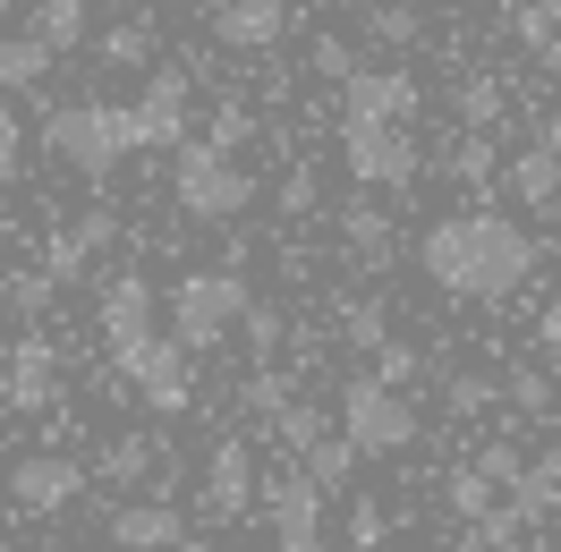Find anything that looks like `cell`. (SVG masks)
<instances>
[{
	"mask_svg": "<svg viewBox=\"0 0 561 552\" xmlns=\"http://www.w3.org/2000/svg\"><path fill=\"white\" fill-rule=\"evenodd\" d=\"M239 314H247V280L239 273H187L171 289V332L187 348H221L239 332Z\"/></svg>",
	"mask_w": 561,
	"mask_h": 552,
	"instance_id": "obj_6",
	"label": "cell"
},
{
	"mask_svg": "<svg viewBox=\"0 0 561 552\" xmlns=\"http://www.w3.org/2000/svg\"><path fill=\"white\" fill-rule=\"evenodd\" d=\"M545 341H553V348H561V307H553V314H545Z\"/></svg>",
	"mask_w": 561,
	"mask_h": 552,
	"instance_id": "obj_45",
	"label": "cell"
},
{
	"mask_svg": "<svg viewBox=\"0 0 561 552\" xmlns=\"http://www.w3.org/2000/svg\"><path fill=\"white\" fill-rule=\"evenodd\" d=\"M119 382H137L153 416H179L187 400H196V375H187V341H179V332H171V341H153V332H145V341H128V348H119Z\"/></svg>",
	"mask_w": 561,
	"mask_h": 552,
	"instance_id": "obj_7",
	"label": "cell"
},
{
	"mask_svg": "<svg viewBox=\"0 0 561 552\" xmlns=\"http://www.w3.org/2000/svg\"><path fill=\"white\" fill-rule=\"evenodd\" d=\"M35 35L51 51H77L85 43V0H35Z\"/></svg>",
	"mask_w": 561,
	"mask_h": 552,
	"instance_id": "obj_20",
	"label": "cell"
},
{
	"mask_svg": "<svg viewBox=\"0 0 561 552\" xmlns=\"http://www.w3.org/2000/svg\"><path fill=\"white\" fill-rule=\"evenodd\" d=\"M502 187H511L519 205H536V212H545V205H561V145H545V137H536V145L519 153V162H502Z\"/></svg>",
	"mask_w": 561,
	"mask_h": 552,
	"instance_id": "obj_17",
	"label": "cell"
},
{
	"mask_svg": "<svg viewBox=\"0 0 561 552\" xmlns=\"http://www.w3.org/2000/svg\"><path fill=\"white\" fill-rule=\"evenodd\" d=\"M171 196H179L187 221H239V212L255 205V179L230 162V145H179Z\"/></svg>",
	"mask_w": 561,
	"mask_h": 552,
	"instance_id": "obj_4",
	"label": "cell"
},
{
	"mask_svg": "<svg viewBox=\"0 0 561 552\" xmlns=\"http://www.w3.org/2000/svg\"><path fill=\"white\" fill-rule=\"evenodd\" d=\"M247 128H255V119H247V111H239V103H230V111H221V119H213V145H239V137H247Z\"/></svg>",
	"mask_w": 561,
	"mask_h": 552,
	"instance_id": "obj_42",
	"label": "cell"
},
{
	"mask_svg": "<svg viewBox=\"0 0 561 552\" xmlns=\"http://www.w3.org/2000/svg\"><path fill=\"white\" fill-rule=\"evenodd\" d=\"M51 298H60V280L43 273V264H35V273H18V280H9V307H18V314H51Z\"/></svg>",
	"mask_w": 561,
	"mask_h": 552,
	"instance_id": "obj_31",
	"label": "cell"
},
{
	"mask_svg": "<svg viewBox=\"0 0 561 552\" xmlns=\"http://www.w3.org/2000/svg\"><path fill=\"white\" fill-rule=\"evenodd\" d=\"M289 35V0H213V43L221 51H273Z\"/></svg>",
	"mask_w": 561,
	"mask_h": 552,
	"instance_id": "obj_11",
	"label": "cell"
},
{
	"mask_svg": "<svg viewBox=\"0 0 561 552\" xmlns=\"http://www.w3.org/2000/svg\"><path fill=\"white\" fill-rule=\"evenodd\" d=\"M443 502H451V510L468 518V527H477V518L493 510V476H485V468H451V484H443Z\"/></svg>",
	"mask_w": 561,
	"mask_h": 552,
	"instance_id": "obj_23",
	"label": "cell"
},
{
	"mask_svg": "<svg viewBox=\"0 0 561 552\" xmlns=\"http://www.w3.org/2000/svg\"><path fill=\"white\" fill-rule=\"evenodd\" d=\"M43 153H60L77 179H111L128 153H145V128H137V103H60L43 111Z\"/></svg>",
	"mask_w": 561,
	"mask_h": 552,
	"instance_id": "obj_2",
	"label": "cell"
},
{
	"mask_svg": "<svg viewBox=\"0 0 561 552\" xmlns=\"http://www.w3.org/2000/svg\"><path fill=\"white\" fill-rule=\"evenodd\" d=\"M451 179H468V187H493V179H502V162H493V145H485V128H477V137L451 153Z\"/></svg>",
	"mask_w": 561,
	"mask_h": 552,
	"instance_id": "obj_29",
	"label": "cell"
},
{
	"mask_svg": "<svg viewBox=\"0 0 561 552\" xmlns=\"http://www.w3.org/2000/svg\"><path fill=\"white\" fill-rule=\"evenodd\" d=\"M425 85L409 69H350L341 77V111H357V119H417Z\"/></svg>",
	"mask_w": 561,
	"mask_h": 552,
	"instance_id": "obj_10",
	"label": "cell"
},
{
	"mask_svg": "<svg viewBox=\"0 0 561 552\" xmlns=\"http://www.w3.org/2000/svg\"><path fill=\"white\" fill-rule=\"evenodd\" d=\"M545 69H553V85H561V35H553V43H545Z\"/></svg>",
	"mask_w": 561,
	"mask_h": 552,
	"instance_id": "obj_44",
	"label": "cell"
},
{
	"mask_svg": "<svg viewBox=\"0 0 561 552\" xmlns=\"http://www.w3.org/2000/svg\"><path fill=\"white\" fill-rule=\"evenodd\" d=\"M280 212H316V171H289V179H280Z\"/></svg>",
	"mask_w": 561,
	"mask_h": 552,
	"instance_id": "obj_40",
	"label": "cell"
},
{
	"mask_svg": "<svg viewBox=\"0 0 561 552\" xmlns=\"http://www.w3.org/2000/svg\"><path fill=\"white\" fill-rule=\"evenodd\" d=\"M43 69H51V43L43 35H0V94L9 85H35Z\"/></svg>",
	"mask_w": 561,
	"mask_h": 552,
	"instance_id": "obj_19",
	"label": "cell"
},
{
	"mask_svg": "<svg viewBox=\"0 0 561 552\" xmlns=\"http://www.w3.org/2000/svg\"><path fill=\"white\" fill-rule=\"evenodd\" d=\"M239 332H247V357H255V366H264V357H273V348L289 341V323H280V307H255V298H247Z\"/></svg>",
	"mask_w": 561,
	"mask_h": 552,
	"instance_id": "obj_26",
	"label": "cell"
},
{
	"mask_svg": "<svg viewBox=\"0 0 561 552\" xmlns=\"http://www.w3.org/2000/svg\"><path fill=\"white\" fill-rule=\"evenodd\" d=\"M9 502H18L26 518H60V510L85 502V468H77L69 450H35V459L9 468Z\"/></svg>",
	"mask_w": 561,
	"mask_h": 552,
	"instance_id": "obj_8",
	"label": "cell"
},
{
	"mask_svg": "<svg viewBox=\"0 0 561 552\" xmlns=\"http://www.w3.org/2000/svg\"><path fill=\"white\" fill-rule=\"evenodd\" d=\"M137 128L145 145H187V69H153L145 77V94H137Z\"/></svg>",
	"mask_w": 561,
	"mask_h": 552,
	"instance_id": "obj_15",
	"label": "cell"
},
{
	"mask_svg": "<svg viewBox=\"0 0 561 552\" xmlns=\"http://www.w3.org/2000/svg\"><path fill=\"white\" fill-rule=\"evenodd\" d=\"M366 26H375L383 43H417V9H409V0H391V9H375Z\"/></svg>",
	"mask_w": 561,
	"mask_h": 552,
	"instance_id": "obj_32",
	"label": "cell"
},
{
	"mask_svg": "<svg viewBox=\"0 0 561 552\" xmlns=\"http://www.w3.org/2000/svg\"><path fill=\"white\" fill-rule=\"evenodd\" d=\"M18 137H26V128H18V111L0 103V179H18Z\"/></svg>",
	"mask_w": 561,
	"mask_h": 552,
	"instance_id": "obj_41",
	"label": "cell"
},
{
	"mask_svg": "<svg viewBox=\"0 0 561 552\" xmlns=\"http://www.w3.org/2000/svg\"><path fill=\"white\" fill-rule=\"evenodd\" d=\"M196 510H205V518H247V510H255V459H247V442H213Z\"/></svg>",
	"mask_w": 561,
	"mask_h": 552,
	"instance_id": "obj_12",
	"label": "cell"
},
{
	"mask_svg": "<svg viewBox=\"0 0 561 552\" xmlns=\"http://www.w3.org/2000/svg\"><path fill=\"white\" fill-rule=\"evenodd\" d=\"M179 536H187V518H179L171 493H145V502H128V510H111V544L119 552H171Z\"/></svg>",
	"mask_w": 561,
	"mask_h": 552,
	"instance_id": "obj_13",
	"label": "cell"
},
{
	"mask_svg": "<svg viewBox=\"0 0 561 552\" xmlns=\"http://www.w3.org/2000/svg\"><path fill=\"white\" fill-rule=\"evenodd\" d=\"M459 119H468V128H493V119H502V85H493V77H468V85H459Z\"/></svg>",
	"mask_w": 561,
	"mask_h": 552,
	"instance_id": "obj_30",
	"label": "cell"
},
{
	"mask_svg": "<svg viewBox=\"0 0 561 552\" xmlns=\"http://www.w3.org/2000/svg\"><path fill=\"white\" fill-rule=\"evenodd\" d=\"M553 468H561V442H553Z\"/></svg>",
	"mask_w": 561,
	"mask_h": 552,
	"instance_id": "obj_49",
	"label": "cell"
},
{
	"mask_svg": "<svg viewBox=\"0 0 561 552\" xmlns=\"http://www.w3.org/2000/svg\"><path fill=\"white\" fill-rule=\"evenodd\" d=\"M273 425H280V442L298 450V459H307V450L323 442V409H307V400H289V409L273 416Z\"/></svg>",
	"mask_w": 561,
	"mask_h": 552,
	"instance_id": "obj_28",
	"label": "cell"
},
{
	"mask_svg": "<svg viewBox=\"0 0 561 552\" xmlns=\"http://www.w3.org/2000/svg\"><path fill=\"white\" fill-rule=\"evenodd\" d=\"M341 341L375 357V348L391 341V332H383V307H375V298H350V307H341Z\"/></svg>",
	"mask_w": 561,
	"mask_h": 552,
	"instance_id": "obj_27",
	"label": "cell"
},
{
	"mask_svg": "<svg viewBox=\"0 0 561 552\" xmlns=\"http://www.w3.org/2000/svg\"><path fill=\"white\" fill-rule=\"evenodd\" d=\"M341 162H350L357 187H417V145H409V119H357V111H341Z\"/></svg>",
	"mask_w": 561,
	"mask_h": 552,
	"instance_id": "obj_5",
	"label": "cell"
},
{
	"mask_svg": "<svg viewBox=\"0 0 561 552\" xmlns=\"http://www.w3.org/2000/svg\"><path fill=\"white\" fill-rule=\"evenodd\" d=\"M350 544H357V552L383 544V502H350Z\"/></svg>",
	"mask_w": 561,
	"mask_h": 552,
	"instance_id": "obj_34",
	"label": "cell"
},
{
	"mask_svg": "<svg viewBox=\"0 0 561 552\" xmlns=\"http://www.w3.org/2000/svg\"><path fill=\"white\" fill-rule=\"evenodd\" d=\"M545 145H561V111H553V119H545Z\"/></svg>",
	"mask_w": 561,
	"mask_h": 552,
	"instance_id": "obj_47",
	"label": "cell"
},
{
	"mask_svg": "<svg viewBox=\"0 0 561 552\" xmlns=\"http://www.w3.org/2000/svg\"><path fill=\"white\" fill-rule=\"evenodd\" d=\"M350 468H357V442H350V434H323V442L307 450V476H316L323 493H341V484H350Z\"/></svg>",
	"mask_w": 561,
	"mask_h": 552,
	"instance_id": "obj_21",
	"label": "cell"
},
{
	"mask_svg": "<svg viewBox=\"0 0 561 552\" xmlns=\"http://www.w3.org/2000/svg\"><path fill=\"white\" fill-rule=\"evenodd\" d=\"M162 9H205V0H162Z\"/></svg>",
	"mask_w": 561,
	"mask_h": 552,
	"instance_id": "obj_48",
	"label": "cell"
},
{
	"mask_svg": "<svg viewBox=\"0 0 561 552\" xmlns=\"http://www.w3.org/2000/svg\"><path fill=\"white\" fill-rule=\"evenodd\" d=\"M94 323H103V341L111 348H128L153 332V280L145 273H111L103 280V307H94Z\"/></svg>",
	"mask_w": 561,
	"mask_h": 552,
	"instance_id": "obj_14",
	"label": "cell"
},
{
	"mask_svg": "<svg viewBox=\"0 0 561 552\" xmlns=\"http://www.w3.org/2000/svg\"><path fill=\"white\" fill-rule=\"evenodd\" d=\"M375 375H383V382H409V375H417V348H409V341H383V348H375Z\"/></svg>",
	"mask_w": 561,
	"mask_h": 552,
	"instance_id": "obj_36",
	"label": "cell"
},
{
	"mask_svg": "<svg viewBox=\"0 0 561 552\" xmlns=\"http://www.w3.org/2000/svg\"><path fill=\"white\" fill-rule=\"evenodd\" d=\"M0 9H18V0H0Z\"/></svg>",
	"mask_w": 561,
	"mask_h": 552,
	"instance_id": "obj_50",
	"label": "cell"
},
{
	"mask_svg": "<svg viewBox=\"0 0 561 552\" xmlns=\"http://www.w3.org/2000/svg\"><path fill=\"white\" fill-rule=\"evenodd\" d=\"M341 239H350L357 273H383V264H391V221L375 205H350V212H341Z\"/></svg>",
	"mask_w": 561,
	"mask_h": 552,
	"instance_id": "obj_18",
	"label": "cell"
},
{
	"mask_svg": "<svg viewBox=\"0 0 561 552\" xmlns=\"http://www.w3.org/2000/svg\"><path fill=\"white\" fill-rule=\"evenodd\" d=\"M451 552H493V544H485V527H477V536H459V544H451Z\"/></svg>",
	"mask_w": 561,
	"mask_h": 552,
	"instance_id": "obj_43",
	"label": "cell"
},
{
	"mask_svg": "<svg viewBox=\"0 0 561 552\" xmlns=\"http://www.w3.org/2000/svg\"><path fill=\"white\" fill-rule=\"evenodd\" d=\"M477 468H485L493 484H519V476H527V459H519V450H511V442H493L485 459H477Z\"/></svg>",
	"mask_w": 561,
	"mask_h": 552,
	"instance_id": "obj_39",
	"label": "cell"
},
{
	"mask_svg": "<svg viewBox=\"0 0 561 552\" xmlns=\"http://www.w3.org/2000/svg\"><path fill=\"white\" fill-rule=\"evenodd\" d=\"M443 391H451V409H493V391H502V382H493V375H451Z\"/></svg>",
	"mask_w": 561,
	"mask_h": 552,
	"instance_id": "obj_35",
	"label": "cell"
},
{
	"mask_svg": "<svg viewBox=\"0 0 561 552\" xmlns=\"http://www.w3.org/2000/svg\"><path fill=\"white\" fill-rule=\"evenodd\" d=\"M341 434L357 442V459H400L417 442V409H409L400 382L357 375V382H341Z\"/></svg>",
	"mask_w": 561,
	"mask_h": 552,
	"instance_id": "obj_3",
	"label": "cell"
},
{
	"mask_svg": "<svg viewBox=\"0 0 561 552\" xmlns=\"http://www.w3.org/2000/svg\"><path fill=\"white\" fill-rule=\"evenodd\" d=\"M171 552H213V544H205V536H179V544H171Z\"/></svg>",
	"mask_w": 561,
	"mask_h": 552,
	"instance_id": "obj_46",
	"label": "cell"
},
{
	"mask_svg": "<svg viewBox=\"0 0 561 552\" xmlns=\"http://www.w3.org/2000/svg\"><path fill=\"white\" fill-rule=\"evenodd\" d=\"M502 391H511L519 409H545V400H553V382L536 375V366H511V375H502Z\"/></svg>",
	"mask_w": 561,
	"mask_h": 552,
	"instance_id": "obj_33",
	"label": "cell"
},
{
	"mask_svg": "<svg viewBox=\"0 0 561 552\" xmlns=\"http://www.w3.org/2000/svg\"><path fill=\"white\" fill-rule=\"evenodd\" d=\"M94 468H103L111 484H137L145 468H153V442H145V434H119V442H103V459H94Z\"/></svg>",
	"mask_w": 561,
	"mask_h": 552,
	"instance_id": "obj_24",
	"label": "cell"
},
{
	"mask_svg": "<svg viewBox=\"0 0 561 552\" xmlns=\"http://www.w3.org/2000/svg\"><path fill=\"white\" fill-rule=\"evenodd\" d=\"M247 409H255V416H280V409H289V382H280V375H255V382H247Z\"/></svg>",
	"mask_w": 561,
	"mask_h": 552,
	"instance_id": "obj_37",
	"label": "cell"
},
{
	"mask_svg": "<svg viewBox=\"0 0 561 552\" xmlns=\"http://www.w3.org/2000/svg\"><path fill=\"white\" fill-rule=\"evenodd\" d=\"M0 552H18V544H0Z\"/></svg>",
	"mask_w": 561,
	"mask_h": 552,
	"instance_id": "obj_51",
	"label": "cell"
},
{
	"mask_svg": "<svg viewBox=\"0 0 561 552\" xmlns=\"http://www.w3.org/2000/svg\"><path fill=\"white\" fill-rule=\"evenodd\" d=\"M417 264L425 280L443 289V298H468V307H493V298H511L536 280V239H527L511 212H451V221H434L417 239Z\"/></svg>",
	"mask_w": 561,
	"mask_h": 552,
	"instance_id": "obj_1",
	"label": "cell"
},
{
	"mask_svg": "<svg viewBox=\"0 0 561 552\" xmlns=\"http://www.w3.org/2000/svg\"><path fill=\"white\" fill-rule=\"evenodd\" d=\"M264 518L273 536H323V484L298 468V476H273L264 484Z\"/></svg>",
	"mask_w": 561,
	"mask_h": 552,
	"instance_id": "obj_16",
	"label": "cell"
},
{
	"mask_svg": "<svg viewBox=\"0 0 561 552\" xmlns=\"http://www.w3.org/2000/svg\"><path fill=\"white\" fill-rule=\"evenodd\" d=\"M0 391H9V409L43 416L51 400H60V348L43 341V332H26V341L0 357Z\"/></svg>",
	"mask_w": 561,
	"mask_h": 552,
	"instance_id": "obj_9",
	"label": "cell"
},
{
	"mask_svg": "<svg viewBox=\"0 0 561 552\" xmlns=\"http://www.w3.org/2000/svg\"><path fill=\"white\" fill-rule=\"evenodd\" d=\"M357 69V51L341 35H316V77H350Z\"/></svg>",
	"mask_w": 561,
	"mask_h": 552,
	"instance_id": "obj_38",
	"label": "cell"
},
{
	"mask_svg": "<svg viewBox=\"0 0 561 552\" xmlns=\"http://www.w3.org/2000/svg\"><path fill=\"white\" fill-rule=\"evenodd\" d=\"M511 35H519L527 51H545V43L561 35V0H519V9H511Z\"/></svg>",
	"mask_w": 561,
	"mask_h": 552,
	"instance_id": "obj_25",
	"label": "cell"
},
{
	"mask_svg": "<svg viewBox=\"0 0 561 552\" xmlns=\"http://www.w3.org/2000/svg\"><path fill=\"white\" fill-rule=\"evenodd\" d=\"M94 51H103V69H145L153 60V26H103Z\"/></svg>",
	"mask_w": 561,
	"mask_h": 552,
	"instance_id": "obj_22",
	"label": "cell"
}]
</instances>
